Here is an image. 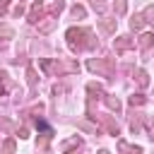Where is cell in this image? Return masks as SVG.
Segmentation results:
<instances>
[]
</instances>
